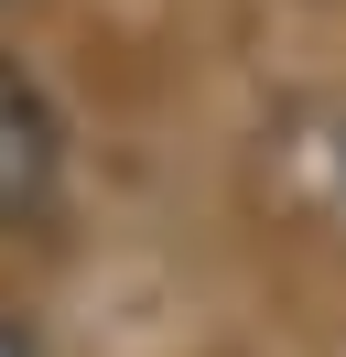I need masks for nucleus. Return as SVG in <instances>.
<instances>
[{"label":"nucleus","instance_id":"f03ea898","mask_svg":"<svg viewBox=\"0 0 346 357\" xmlns=\"http://www.w3.org/2000/svg\"><path fill=\"white\" fill-rule=\"evenodd\" d=\"M0 357H43V347H33V325H22V314H0Z\"/></svg>","mask_w":346,"mask_h":357},{"label":"nucleus","instance_id":"f257e3e1","mask_svg":"<svg viewBox=\"0 0 346 357\" xmlns=\"http://www.w3.org/2000/svg\"><path fill=\"white\" fill-rule=\"evenodd\" d=\"M65 217V119L22 54H0V238H43Z\"/></svg>","mask_w":346,"mask_h":357}]
</instances>
